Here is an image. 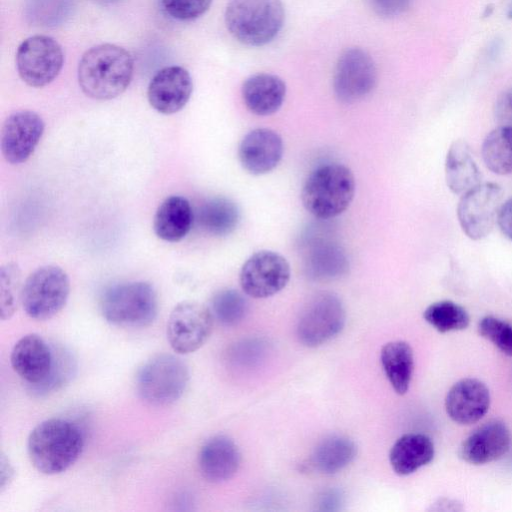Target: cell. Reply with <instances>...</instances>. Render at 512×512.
Segmentation results:
<instances>
[{
    "label": "cell",
    "instance_id": "8d00e7d4",
    "mask_svg": "<svg viewBox=\"0 0 512 512\" xmlns=\"http://www.w3.org/2000/svg\"><path fill=\"white\" fill-rule=\"evenodd\" d=\"M497 224L503 235L512 241V198L502 204L498 213Z\"/></svg>",
    "mask_w": 512,
    "mask_h": 512
},
{
    "label": "cell",
    "instance_id": "60d3db41",
    "mask_svg": "<svg viewBox=\"0 0 512 512\" xmlns=\"http://www.w3.org/2000/svg\"><path fill=\"white\" fill-rule=\"evenodd\" d=\"M92 2L99 4V5H113L119 2H122L124 0H91Z\"/></svg>",
    "mask_w": 512,
    "mask_h": 512
},
{
    "label": "cell",
    "instance_id": "2e32d148",
    "mask_svg": "<svg viewBox=\"0 0 512 512\" xmlns=\"http://www.w3.org/2000/svg\"><path fill=\"white\" fill-rule=\"evenodd\" d=\"M10 360L18 376L37 389L51 374L55 350L40 335L30 333L16 342Z\"/></svg>",
    "mask_w": 512,
    "mask_h": 512
},
{
    "label": "cell",
    "instance_id": "ac0fdd59",
    "mask_svg": "<svg viewBox=\"0 0 512 512\" xmlns=\"http://www.w3.org/2000/svg\"><path fill=\"white\" fill-rule=\"evenodd\" d=\"M283 152V140L277 132L269 128H256L241 140L238 158L248 173L264 175L277 167Z\"/></svg>",
    "mask_w": 512,
    "mask_h": 512
},
{
    "label": "cell",
    "instance_id": "4dcf8cb0",
    "mask_svg": "<svg viewBox=\"0 0 512 512\" xmlns=\"http://www.w3.org/2000/svg\"><path fill=\"white\" fill-rule=\"evenodd\" d=\"M247 301L234 289L218 291L211 300L213 317L224 326H234L241 322L247 312Z\"/></svg>",
    "mask_w": 512,
    "mask_h": 512
},
{
    "label": "cell",
    "instance_id": "74e56055",
    "mask_svg": "<svg viewBox=\"0 0 512 512\" xmlns=\"http://www.w3.org/2000/svg\"><path fill=\"white\" fill-rule=\"evenodd\" d=\"M343 497L337 490H329L324 492L318 500L319 510L321 511H337L341 509Z\"/></svg>",
    "mask_w": 512,
    "mask_h": 512
},
{
    "label": "cell",
    "instance_id": "7c38bea8",
    "mask_svg": "<svg viewBox=\"0 0 512 512\" xmlns=\"http://www.w3.org/2000/svg\"><path fill=\"white\" fill-rule=\"evenodd\" d=\"M503 190L496 183H481L461 195L457 217L463 232L472 240L485 238L497 222Z\"/></svg>",
    "mask_w": 512,
    "mask_h": 512
},
{
    "label": "cell",
    "instance_id": "ffe728a7",
    "mask_svg": "<svg viewBox=\"0 0 512 512\" xmlns=\"http://www.w3.org/2000/svg\"><path fill=\"white\" fill-rule=\"evenodd\" d=\"M241 454L236 443L225 435L208 439L201 447L198 465L209 482L221 483L231 479L239 469Z\"/></svg>",
    "mask_w": 512,
    "mask_h": 512
},
{
    "label": "cell",
    "instance_id": "30bf717a",
    "mask_svg": "<svg viewBox=\"0 0 512 512\" xmlns=\"http://www.w3.org/2000/svg\"><path fill=\"white\" fill-rule=\"evenodd\" d=\"M214 317L211 310L196 301L178 303L167 322V339L179 354H189L201 348L210 337Z\"/></svg>",
    "mask_w": 512,
    "mask_h": 512
},
{
    "label": "cell",
    "instance_id": "f546056e",
    "mask_svg": "<svg viewBox=\"0 0 512 512\" xmlns=\"http://www.w3.org/2000/svg\"><path fill=\"white\" fill-rule=\"evenodd\" d=\"M425 321L441 333L464 330L470 323L468 312L450 300L430 304L424 311Z\"/></svg>",
    "mask_w": 512,
    "mask_h": 512
},
{
    "label": "cell",
    "instance_id": "ab89813d",
    "mask_svg": "<svg viewBox=\"0 0 512 512\" xmlns=\"http://www.w3.org/2000/svg\"><path fill=\"white\" fill-rule=\"evenodd\" d=\"M431 509L436 511H461L463 507L456 500L442 498L437 500Z\"/></svg>",
    "mask_w": 512,
    "mask_h": 512
},
{
    "label": "cell",
    "instance_id": "6da1fadb",
    "mask_svg": "<svg viewBox=\"0 0 512 512\" xmlns=\"http://www.w3.org/2000/svg\"><path fill=\"white\" fill-rule=\"evenodd\" d=\"M134 73L132 55L116 44L104 43L86 50L78 64L82 92L94 100H111L130 85Z\"/></svg>",
    "mask_w": 512,
    "mask_h": 512
},
{
    "label": "cell",
    "instance_id": "52a82bcc",
    "mask_svg": "<svg viewBox=\"0 0 512 512\" xmlns=\"http://www.w3.org/2000/svg\"><path fill=\"white\" fill-rule=\"evenodd\" d=\"M70 280L58 266L46 265L32 272L24 282L21 304L25 313L35 320H47L67 303Z\"/></svg>",
    "mask_w": 512,
    "mask_h": 512
},
{
    "label": "cell",
    "instance_id": "ba28073f",
    "mask_svg": "<svg viewBox=\"0 0 512 512\" xmlns=\"http://www.w3.org/2000/svg\"><path fill=\"white\" fill-rule=\"evenodd\" d=\"M346 312L340 298L330 292L313 296L304 306L297 322L299 341L311 348L325 344L343 329Z\"/></svg>",
    "mask_w": 512,
    "mask_h": 512
},
{
    "label": "cell",
    "instance_id": "e0dca14e",
    "mask_svg": "<svg viewBox=\"0 0 512 512\" xmlns=\"http://www.w3.org/2000/svg\"><path fill=\"white\" fill-rule=\"evenodd\" d=\"M511 435L506 424L490 420L469 434L461 443L458 455L466 463L484 465L502 458L509 450Z\"/></svg>",
    "mask_w": 512,
    "mask_h": 512
},
{
    "label": "cell",
    "instance_id": "9a60e30c",
    "mask_svg": "<svg viewBox=\"0 0 512 512\" xmlns=\"http://www.w3.org/2000/svg\"><path fill=\"white\" fill-rule=\"evenodd\" d=\"M193 91V81L187 69L170 65L158 70L147 88L148 102L153 109L165 115L182 110Z\"/></svg>",
    "mask_w": 512,
    "mask_h": 512
},
{
    "label": "cell",
    "instance_id": "7402d4cb",
    "mask_svg": "<svg viewBox=\"0 0 512 512\" xmlns=\"http://www.w3.org/2000/svg\"><path fill=\"white\" fill-rule=\"evenodd\" d=\"M435 455L434 443L422 433H407L392 446L389 461L393 471L407 476L429 464Z\"/></svg>",
    "mask_w": 512,
    "mask_h": 512
},
{
    "label": "cell",
    "instance_id": "f1b7e54d",
    "mask_svg": "<svg viewBox=\"0 0 512 512\" xmlns=\"http://www.w3.org/2000/svg\"><path fill=\"white\" fill-rule=\"evenodd\" d=\"M75 10V0H24V16L33 26L54 28L66 23Z\"/></svg>",
    "mask_w": 512,
    "mask_h": 512
},
{
    "label": "cell",
    "instance_id": "1f68e13d",
    "mask_svg": "<svg viewBox=\"0 0 512 512\" xmlns=\"http://www.w3.org/2000/svg\"><path fill=\"white\" fill-rule=\"evenodd\" d=\"M20 269L15 263L3 265L0 269V314L2 320L12 317L21 301L22 287Z\"/></svg>",
    "mask_w": 512,
    "mask_h": 512
},
{
    "label": "cell",
    "instance_id": "4316f807",
    "mask_svg": "<svg viewBox=\"0 0 512 512\" xmlns=\"http://www.w3.org/2000/svg\"><path fill=\"white\" fill-rule=\"evenodd\" d=\"M204 231L214 236H226L238 225L240 211L236 203L225 197H215L205 202L198 214Z\"/></svg>",
    "mask_w": 512,
    "mask_h": 512
},
{
    "label": "cell",
    "instance_id": "484cf974",
    "mask_svg": "<svg viewBox=\"0 0 512 512\" xmlns=\"http://www.w3.org/2000/svg\"><path fill=\"white\" fill-rule=\"evenodd\" d=\"M356 454L357 447L351 439L341 435H331L316 446L312 461L318 471L331 475L346 468Z\"/></svg>",
    "mask_w": 512,
    "mask_h": 512
},
{
    "label": "cell",
    "instance_id": "603a6c76",
    "mask_svg": "<svg viewBox=\"0 0 512 512\" xmlns=\"http://www.w3.org/2000/svg\"><path fill=\"white\" fill-rule=\"evenodd\" d=\"M193 211L189 201L182 196L167 197L157 208L153 229L156 236L167 242H179L189 233Z\"/></svg>",
    "mask_w": 512,
    "mask_h": 512
},
{
    "label": "cell",
    "instance_id": "d6a6232c",
    "mask_svg": "<svg viewBox=\"0 0 512 512\" xmlns=\"http://www.w3.org/2000/svg\"><path fill=\"white\" fill-rule=\"evenodd\" d=\"M480 335L502 353L512 356V324L495 316H485L478 324Z\"/></svg>",
    "mask_w": 512,
    "mask_h": 512
},
{
    "label": "cell",
    "instance_id": "8fae6325",
    "mask_svg": "<svg viewBox=\"0 0 512 512\" xmlns=\"http://www.w3.org/2000/svg\"><path fill=\"white\" fill-rule=\"evenodd\" d=\"M377 83L373 58L359 47H350L339 56L333 75V89L343 103H354L369 95Z\"/></svg>",
    "mask_w": 512,
    "mask_h": 512
},
{
    "label": "cell",
    "instance_id": "b9f144b4",
    "mask_svg": "<svg viewBox=\"0 0 512 512\" xmlns=\"http://www.w3.org/2000/svg\"><path fill=\"white\" fill-rule=\"evenodd\" d=\"M507 16H508L509 19H512V3H511V5H510V7L508 9Z\"/></svg>",
    "mask_w": 512,
    "mask_h": 512
},
{
    "label": "cell",
    "instance_id": "4fadbf2b",
    "mask_svg": "<svg viewBox=\"0 0 512 512\" xmlns=\"http://www.w3.org/2000/svg\"><path fill=\"white\" fill-rule=\"evenodd\" d=\"M290 275V265L281 254L261 250L251 255L242 265L239 283L246 295L263 299L283 290Z\"/></svg>",
    "mask_w": 512,
    "mask_h": 512
},
{
    "label": "cell",
    "instance_id": "836d02e7",
    "mask_svg": "<svg viewBox=\"0 0 512 512\" xmlns=\"http://www.w3.org/2000/svg\"><path fill=\"white\" fill-rule=\"evenodd\" d=\"M213 0H160L162 9L178 21H193L203 16Z\"/></svg>",
    "mask_w": 512,
    "mask_h": 512
},
{
    "label": "cell",
    "instance_id": "7a4b0ae2",
    "mask_svg": "<svg viewBox=\"0 0 512 512\" xmlns=\"http://www.w3.org/2000/svg\"><path fill=\"white\" fill-rule=\"evenodd\" d=\"M84 446L80 428L73 422L51 418L29 434L27 452L34 468L45 475L60 474L79 458Z\"/></svg>",
    "mask_w": 512,
    "mask_h": 512
},
{
    "label": "cell",
    "instance_id": "d4e9b609",
    "mask_svg": "<svg viewBox=\"0 0 512 512\" xmlns=\"http://www.w3.org/2000/svg\"><path fill=\"white\" fill-rule=\"evenodd\" d=\"M380 361L393 390L399 395L406 394L414 370L411 346L402 340L388 342L381 349Z\"/></svg>",
    "mask_w": 512,
    "mask_h": 512
},
{
    "label": "cell",
    "instance_id": "44dd1931",
    "mask_svg": "<svg viewBox=\"0 0 512 512\" xmlns=\"http://www.w3.org/2000/svg\"><path fill=\"white\" fill-rule=\"evenodd\" d=\"M241 93L250 112L269 116L281 108L286 96V84L277 75L257 73L243 82Z\"/></svg>",
    "mask_w": 512,
    "mask_h": 512
},
{
    "label": "cell",
    "instance_id": "d590c367",
    "mask_svg": "<svg viewBox=\"0 0 512 512\" xmlns=\"http://www.w3.org/2000/svg\"><path fill=\"white\" fill-rule=\"evenodd\" d=\"M495 119L499 126L512 127V89L503 92L495 104Z\"/></svg>",
    "mask_w": 512,
    "mask_h": 512
},
{
    "label": "cell",
    "instance_id": "e575fe53",
    "mask_svg": "<svg viewBox=\"0 0 512 512\" xmlns=\"http://www.w3.org/2000/svg\"><path fill=\"white\" fill-rule=\"evenodd\" d=\"M412 0H369L373 11L382 17H394L405 12Z\"/></svg>",
    "mask_w": 512,
    "mask_h": 512
},
{
    "label": "cell",
    "instance_id": "cb8c5ba5",
    "mask_svg": "<svg viewBox=\"0 0 512 512\" xmlns=\"http://www.w3.org/2000/svg\"><path fill=\"white\" fill-rule=\"evenodd\" d=\"M445 180L448 188L463 195L481 184V173L464 140H455L446 155Z\"/></svg>",
    "mask_w": 512,
    "mask_h": 512
},
{
    "label": "cell",
    "instance_id": "277c9868",
    "mask_svg": "<svg viewBox=\"0 0 512 512\" xmlns=\"http://www.w3.org/2000/svg\"><path fill=\"white\" fill-rule=\"evenodd\" d=\"M224 19L227 30L238 42L259 47L279 34L285 9L281 0H230Z\"/></svg>",
    "mask_w": 512,
    "mask_h": 512
},
{
    "label": "cell",
    "instance_id": "f35d334b",
    "mask_svg": "<svg viewBox=\"0 0 512 512\" xmlns=\"http://www.w3.org/2000/svg\"><path fill=\"white\" fill-rule=\"evenodd\" d=\"M14 477V469L4 452L0 455V491L3 492Z\"/></svg>",
    "mask_w": 512,
    "mask_h": 512
},
{
    "label": "cell",
    "instance_id": "5bb4252c",
    "mask_svg": "<svg viewBox=\"0 0 512 512\" xmlns=\"http://www.w3.org/2000/svg\"><path fill=\"white\" fill-rule=\"evenodd\" d=\"M45 129L43 119L31 110L10 114L1 129V152L11 164H21L29 159Z\"/></svg>",
    "mask_w": 512,
    "mask_h": 512
},
{
    "label": "cell",
    "instance_id": "d6986e66",
    "mask_svg": "<svg viewBox=\"0 0 512 512\" xmlns=\"http://www.w3.org/2000/svg\"><path fill=\"white\" fill-rule=\"evenodd\" d=\"M491 402L488 387L475 378H465L456 382L445 398L446 413L460 425L478 422L489 410Z\"/></svg>",
    "mask_w": 512,
    "mask_h": 512
},
{
    "label": "cell",
    "instance_id": "9c48e42d",
    "mask_svg": "<svg viewBox=\"0 0 512 512\" xmlns=\"http://www.w3.org/2000/svg\"><path fill=\"white\" fill-rule=\"evenodd\" d=\"M15 61L23 82L30 87L41 88L59 75L64 63V53L54 38L34 35L18 46Z\"/></svg>",
    "mask_w": 512,
    "mask_h": 512
},
{
    "label": "cell",
    "instance_id": "5b68a950",
    "mask_svg": "<svg viewBox=\"0 0 512 512\" xmlns=\"http://www.w3.org/2000/svg\"><path fill=\"white\" fill-rule=\"evenodd\" d=\"M100 307L103 317L113 325L145 327L157 316L158 297L150 283H121L106 289Z\"/></svg>",
    "mask_w": 512,
    "mask_h": 512
},
{
    "label": "cell",
    "instance_id": "3957f363",
    "mask_svg": "<svg viewBox=\"0 0 512 512\" xmlns=\"http://www.w3.org/2000/svg\"><path fill=\"white\" fill-rule=\"evenodd\" d=\"M355 194V178L345 165L329 163L316 168L301 190L304 208L318 219H331L342 214Z\"/></svg>",
    "mask_w": 512,
    "mask_h": 512
},
{
    "label": "cell",
    "instance_id": "8992f818",
    "mask_svg": "<svg viewBox=\"0 0 512 512\" xmlns=\"http://www.w3.org/2000/svg\"><path fill=\"white\" fill-rule=\"evenodd\" d=\"M186 363L172 354H158L139 368L135 385L138 395L145 402L165 406L177 401L189 382Z\"/></svg>",
    "mask_w": 512,
    "mask_h": 512
},
{
    "label": "cell",
    "instance_id": "83f0119b",
    "mask_svg": "<svg viewBox=\"0 0 512 512\" xmlns=\"http://www.w3.org/2000/svg\"><path fill=\"white\" fill-rule=\"evenodd\" d=\"M482 158L492 172L499 175L512 173V127L498 126L485 137Z\"/></svg>",
    "mask_w": 512,
    "mask_h": 512
}]
</instances>
